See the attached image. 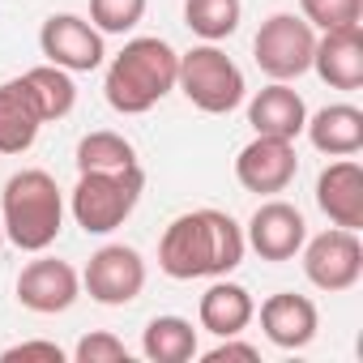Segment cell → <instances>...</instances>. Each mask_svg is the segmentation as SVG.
Here are the masks:
<instances>
[{"mask_svg": "<svg viewBox=\"0 0 363 363\" xmlns=\"http://www.w3.org/2000/svg\"><path fill=\"white\" fill-rule=\"evenodd\" d=\"M248 252L244 227L223 210H189L167 223L158 240V269L175 282L227 278Z\"/></svg>", "mask_w": 363, "mask_h": 363, "instance_id": "obj_1", "label": "cell"}, {"mask_svg": "<svg viewBox=\"0 0 363 363\" xmlns=\"http://www.w3.org/2000/svg\"><path fill=\"white\" fill-rule=\"evenodd\" d=\"M175 69H179V52L167 39L137 35V39H128L107 60L103 94H107L111 111H120V116H145L150 107H158L175 90Z\"/></svg>", "mask_w": 363, "mask_h": 363, "instance_id": "obj_2", "label": "cell"}, {"mask_svg": "<svg viewBox=\"0 0 363 363\" xmlns=\"http://www.w3.org/2000/svg\"><path fill=\"white\" fill-rule=\"evenodd\" d=\"M65 193L60 184L39 171H13L5 179V193H0V227H5V240L22 252H48L60 231H65Z\"/></svg>", "mask_w": 363, "mask_h": 363, "instance_id": "obj_3", "label": "cell"}, {"mask_svg": "<svg viewBox=\"0 0 363 363\" xmlns=\"http://www.w3.org/2000/svg\"><path fill=\"white\" fill-rule=\"evenodd\" d=\"M145 189V171L124 167V171H77V184L69 193V214L86 235H111L120 231Z\"/></svg>", "mask_w": 363, "mask_h": 363, "instance_id": "obj_4", "label": "cell"}, {"mask_svg": "<svg viewBox=\"0 0 363 363\" xmlns=\"http://www.w3.org/2000/svg\"><path fill=\"white\" fill-rule=\"evenodd\" d=\"M175 90L184 94L197 111H206V116H227V111H235L248 99L244 69L218 43H197L193 52L179 56Z\"/></svg>", "mask_w": 363, "mask_h": 363, "instance_id": "obj_5", "label": "cell"}, {"mask_svg": "<svg viewBox=\"0 0 363 363\" xmlns=\"http://www.w3.org/2000/svg\"><path fill=\"white\" fill-rule=\"evenodd\" d=\"M316 52V30L299 13H274L261 22L252 39V60L269 82H295L312 69Z\"/></svg>", "mask_w": 363, "mask_h": 363, "instance_id": "obj_6", "label": "cell"}, {"mask_svg": "<svg viewBox=\"0 0 363 363\" xmlns=\"http://www.w3.org/2000/svg\"><path fill=\"white\" fill-rule=\"evenodd\" d=\"M299 261H303V278L316 291H325V295L350 291L363 278V244H359V231L329 227V231L303 240Z\"/></svg>", "mask_w": 363, "mask_h": 363, "instance_id": "obj_7", "label": "cell"}, {"mask_svg": "<svg viewBox=\"0 0 363 363\" xmlns=\"http://www.w3.org/2000/svg\"><path fill=\"white\" fill-rule=\"evenodd\" d=\"M82 291L103 303V308H124L145 291V257L133 244H103L99 252H90L86 274H82Z\"/></svg>", "mask_w": 363, "mask_h": 363, "instance_id": "obj_8", "label": "cell"}, {"mask_svg": "<svg viewBox=\"0 0 363 363\" xmlns=\"http://www.w3.org/2000/svg\"><path fill=\"white\" fill-rule=\"evenodd\" d=\"M39 48H43L48 65H56L65 73H94L107 60L103 30L77 13H52L39 30Z\"/></svg>", "mask_w": 363, "mask_h": 363, "instance_id": "obj_9", "label": "cell"}, {"mask_svg": "<svg viewBox=\"0 0 363 363\" xmlns=\"http://www.w3.org/2000/svg\"><path fill=\"white\" fill-rule=\"evenodd\" d=\"M299 175V154H295V141L286 137H252L240 154H235V179L244 193H257V197H274V193H286Z\"/></svg>", "mask_w": 363, "mask_h": 363, "instance_id": "obj_10", "label": "cell"}, {"mask_svg": "<svg viewBox=\"0 0 363 363\" xmlns=\"http://www.w3.org/2000/svg\"><path fill=\"white\" fill-rule=\"evenodd\" d=\"M18 303L35 316H56V312H69L77 299H82V274L60 261V257H35L22 265L18 274Z\"/></svg>", "mask_w": 363, "mask_h": 363, "instance_id": "obj_11", "label": "cell"}, {"mask_svg": "<svg viewBox=\"0 0 363 363\" xmlns=\"http://www.w3.org/2000/svg\"><path fill=\"white\" fill-rule=\"evenodd\" d=\"M244 240H248V248L261 261H274V265L278 261H295L303 240H308V223H303L299 206L274 197V201H261L252 210V218L244 227Z\"/></svg>", "mask_w": 363, "mask_h": 363, "instance_id": "obj_12", "label": "cell"}, {"mask_svg": "<svg viewBox=\"0 0 363 363\" xmlns=\"http://www.w3.org/2000/svg\"><path fill=\"white\" fill-rule=\"evenodd\" d=\"M316 206L333 227H346V231L363 227V167L354 162V154L333 158L316 175Z\"/></svg>", "mask_w": 363, "mask_h": 363, "instance_id": "obj_13", "label": "cell"}, {"mask_svg": "<svg viewBox=\"0 0 363 363\" xmlns=\"http://www.w3.org/2000/svg\"><path fill=\"white\" fill-rule=\"evenodd\" d=\"M261 329L278 350H303L320 329V312L308 295L278 291L261 303Z\"/></svg>", "mask_w": 363, "mask_h": 363, "instance_id": "obj_14", "label": "cell"}, {"mask_svg": "<svg viewBox=\"0 0 363 363\" xmlns=\"http://www.w3.org/2000/svg\"><path fill=\"white\" fill-rule=\"evenodd\" d=\"M43 124V107L26 77L0 82V154H26L39 141Z\"/></svg>", "mask_w": 363, "mask_h": 363, "instance_id": "obj_15", "label": "cell"}, {"mask_svg": "<svg viewBox=\"0 0 363 363\" xmlns=\"http://www.w3.org/2000/svg\"><path fill=\"white\" fill-rule=\"evenodd\" d=\"M248 124L261 137H286L295 141L308 124V103L291 82H269L248 99Z\"/></svg>", "mask_w": 363, "mask_h": 363, "instance_id": "obj_16", "label": "cell"}, {"mask_svg": "<svg viewBox=\"0 0 363 363\" xmlns=\"http://www.w3.org/2000/svg\"><path fill=\"white\" fill-rule=\"evenodd\" d=\"M312 69L329 90H359L363 86V26L325 30L312 52Z\"/></svg>", "mask_w": 363, "mask_h": 363, "instance_id": "obj_17", "label": "cell"}, {"mask_svg": "<svg viewBox=\"0 0 363 363\" xmlns=\"http://www.w3.org/2000/svg\"><path fill=\"white\" fill-rule=\"evenodd\" d=\"M252 316H257V303H252L248 286L227 282V278H214L197 303V320L214 337H240L252 325Z\"/></svg>", "mask_w": 363, "mask_h": 363, "instance_id": "obj_18", "label": "cell"}, {"mask_svg": "<svg viewBox=\"0 0 363 363\" xmlns=\"http://www.w3.org/2000/svg\"><path fill=\"white\" fill-rule=\"evenodd\" d=\"M312 150L329 154V158H346V154H359L363 150V111L354 103H329L320 107L316 116H308L303 124Z\"/></svg>", "mask_w": 363, "mask_h": 363, "instance_id": "obj_19", "label": "cell"}, {"mask_svg": "<svg viewBox=\"0 0 363 363\" xmlns=\"http://www.w3.org/2000/svg\"><path fill=\"white\" fill-rule=\"evenodd\" d=\"M141 354L150 363H189L201 354L197 346V329L184 316H154L141 329Z\"/></svg>", "mask_w": 363, "mask_h": 363, "instance_id": "obj_20", "label": "cell"}, {"mask_svg": "<svg viewBox=\"0 0 363 363\" xmlns=\"http://www.w3.org/2000/svg\"><path fill=\"white\" fill-rule=\"evenodd\" d=\"M244 22V0H184V26L201 43H223Z\"/></svg>", "mask_w": 363, "mask_h": 363, "instance_id": "obj_21", "label": "cell"}, {"mask_svg": "<svg viewBox=\"0 0 363 363\" xmlns=\"http://www.w3.org/2000/svg\"><path fill=\"white\" fill-rule=\"evenodd\" d=\"M137 167V150L124 133L94 128L77 141V171H124Z\"/></svg>", "mask_w": 363, "mask_h": 363, "instance_id": "obj_22", "label": "cell"}, {"mask_svg": "<svg viewBox=\"0 0 363 363\" xmlns=\"http://www.w3.org/2000/svg\"><path fill=\"white\" fill-rule=\"evenodd\" d=\"M43 107V120H65L77 103V86H73V73L56 69V65H39V69H26L22 73Z\"/></svg>", "mask_w": 363, "mask_h": 363, "instance_id": "obj_23", "label": "cell"}, {"mask_svg": "<svg viewBox=\"0 0 363 363\" xmlns=\"http://www.w3.org/2000/svg\"><path fill=\"white\" fill-rule=\"evenodd\" d=\"M299 18L312 30H346L363 22V0H299Z\"/></svg>", "mask_w": 363, "mask_h": 363, "instance_id": "obj_24", "label": "cell"}, {"mask_svg": "<svg viewBox=\"0 0 363 363\" xmlns=\"http://www.w3.org/2000/svg\"><path fill=\"white\" fill-rule=\"evenodd\" d=\"M150 0H90V22L103 35H128L145 18Z\"/></svg>", "mask_w": 363, "mask_h": 363, "instance_id": "obj_25", "label": "cell"}, {"mask_svg": "<svg viewBox=\"0 0 363 363\" xmlns=\"http://www.w3.org/2000/svg\"><path fill=\"white\" fill-rule=\"evenodd\" d=\"M73 359H77V363H128V346H124L116 333L94 329V333H86V337L73 346Z\"/></svg>", "mask_w": 363, "mask_h": 363, "instance_id": "obj_26", "label": "cell"}, {"mask_svg": "<svg viewBox=\"0 0 363 363\" xmlns=\"http://www.w3.org/2000/svg\"><path fill=\"white\" fill-rule=\"evenodd\" d=\"M5 363H18V359H48V363H65V350L56 342H18L9 350H0Z\"/></svg>", "mask_w": 363, "mask_h": 363, "instance_id": "obj_27", "label": "cell"}, {"mask_svg": "<svg viewBox=\"0 0 363 363\" xmlns=\"http://www.w3.org/2000/svg\"><path fill=\"white\" fill-rule=\"evenodd\" d=\"M201 359H206V363H223V359H248V363H252V359H261V350H257L252 342H240V337H218V346L206 350Z\"/></svg>", "mask_w": 363, "mask_h": 363, "instance_id": "obj_28", "label": "cell"}, {"mask_svg": "<svg viewBox=\"0 0 363 363\" xmlns=\"http://www.w3.org/2000/svg\"><path fill=\"white\" fill-rule=\"evenodd\" d=\"M0 248H5V227H0Z\"/></svg>", "mask_w": 363, "mask_h": 363, "instance_id": "obj_29", "label": "cell"}]
</instances>
